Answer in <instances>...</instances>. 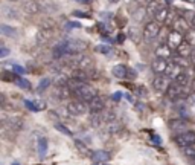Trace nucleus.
<instances>
[{
	"mask_svg": "<svg viewBox=\"0 0 195 165\" xmlns=\"http://www.w3.org/2000/svg\"><path fill=\"white\" fill-rule=\"evenodd\" d=\"M67 66H75V69H92L93 66H95V60L90 57V55H87V54H75V55H70L67 58L63 60Z\"/></svg>",
	"mask_w": 195,
	"mask_h": 165,
	"instance_id": "obj_1",
	"label": "nucleus"
},
{
	"mask_svg": "<svg viewBox=\"0 0 195 165\" xmlns=\"http://www.w3.org/2000/svg\"><path fill=\"white\" fill-rule=\"evenodd\" d=\"M72 93L76 96V99H81L84 103H90L92 99H95L98 96V90L93 86H90V84H85V86H82L81 89L72 92Z\"/></svg>",
	"mask_w": 195,
	"mask_h": 165,
	"instance_id": "obj_2",
	"label": "nucleus"
},
{
	"mask_svg": "<svg viewBox=\"0 0 195 165\" xmlns=\"http://www.w3.org/2000/svg\"><path fill=\"white\" fill-rule=\"evenodd\" d=\"M142 34H143V38H145L146 41L154 40L156 37L160 34V23H157L156 20H151V22H148V23L143 26Z\"/></svg>",
	"mask_w": 195,
	"mask_h": 165,
	"instance_id": "obj_3",
	"label": "nucleus"
},
{
	"mask_svg": "<svg viewBox=\"0 0 195 165\" xmlns=\"http://www.w3.org/2000/svg\"><path fill=\"white\" fill-rule=\"evenodd\" d=\"M89 103H84L81 99H73L67 104V112L70 115H75V116H80V115H84L87 110H89Z\"/></svg>",
	"mask_w": 195,
	"mask_h": 165,
	"instance_id": "obj_4",
	"label": "nucleus"
},
{
	"mask_svg": "<svg viewBox=\"0 0 195 165\" xmlns=\"http://www.w3.org/2000/svg\"><path fill=\"white\" fill-rule=\"evenodd\" d=\"M174 142H175L180 148H183V147L189 145V144H194L195 142V131L184 130V131H182V133H178V135L174 136Z\"/></svg>",
	"mask_w": 195,
	"mask_h": 165,
	"instance_id": "obj_5",
	"label": "nucleus"
},
{
	"mask_svg": "<svg viewBox=\"0 0 195 165\" xmlns=\"http://www.w3.org/2000/svg\"><path fill=\"white\" fill-rule=\"evenodd\" d=\"M3 124V129L9 130V131H20V130L24 127V121L20 116H8Z\"/></svg>",
	"mask_w": 195,
	"mask_h": 165,
	"instance_id": "obj_6",
	"label": "nucleus"
},
{
	"mask_svg": "<svg viewBox=\"0 0 195 165\" xmlns=\"http://www.w3.org/2000/svg\"><path fill=\"white\" fill-rule=\"evenodd\" d=\"M169 84H171V81L166 75H156V78L152 80V87L157 92H166Z\"/></svg>",
	"mask_w": 195,
	"mask_h": 165,
	"instance_id": "obj_7",
	"label": "nucleus"
},
{
	"mask_svg": "<svg viewBox=\"0 0 195 165\" xmlns=\"http://www.w3.org/2000/svg\"><path fill=\"white\" fill-rule=\"evenodd\" d=\"M168 66H169V61H168V60L157 58V57L152 60V63H151V69H152V72H154L156 75H165Z\"/></svg>",
	"mask_w": 195,
	"mask_h": 165,
	"instance_id": "obj_8",
	"label": "nucleus"
},
{
	"mask_svg": "<svg viewBox=\"0 0 195 165\" xmlns=\"http://www.w3.org/2000/svg\"><path fill=\"white\" fill-rule=\"evenodd\" d=\"M171 28H172V31H177L180 34H186L189 31V23H187V20L184 17H174Z\"/></svg>",
	"mask_w": 195,
	"mask_h": 165,
	"instance_id": "obj_9",
	"label": "nucleus"
},
{
	"mask_svg": "<svg viewBox=\"0 0 195 165\" xmlns=\"http://www.w3.org/2000/svg\"><path fill=\"white\" fill-rule=\"evenodd\" d=\"M184 41V35L177 32V31H169L168 32V38H166V43L172 47V49H177L182 43Z\"/></svg>",
	"mask_w": 195,
	"mask_h": 165,
	"instance_id": "obj_10",
	"label": "nucleus"
},
{
	"mask_svg": "<svg viewBox=\"0 0 195 165\" xmlns=\"http://www.w3.org/2000/svg\"><path fill=\"white\" fill-rule=\"evenodd\" d=\"M156 57L157 58H163L168 60L174 57V52H172V47L168 43H160L159 46L156 47Z\"/></svg>",
	"mask_w": 195,
	"mask_h": 165,
	"instance_id": "obj_11",
	"label": "nucleus"
},
{
	"mask_svg": "<svg viewBox=\"0 0 195 165\" xmlns=\"http://www.w3.org/2000/svg\"><path fill=\"white\" fill-rule=\"evenodd\" d=\"M183 86H180V84H177V82L172 81L171 84H169V87H168V90L165 92L166 93V96L169 98V99H172V101H177L178 98H180V95H182V92H183Z\"/></svg>",
	"mask_w": 195,
	"mask_h": 165,
	"instance_id": "obj_12",
	"label": "nucleus"
},
{
	"mask_svg": "<svg viewBox=\"0 0 195 165\" xmlns=\"http://www.w3.org/2000/svg\"><path fill=\"white\" fill-rule=\"evenodd\" d=\"M52 35H54V31L41 28V29L35 34V43H37V45H46L47 41L52 38Z\"/></svg>",
	"mask_w": 195,
	"mask_h": 165,
	"instance_id": "obj_13",
	"label": "nucleus"
},
{
	"mask_svg": "<svg viewBox=\"0 0 195 165\" xmlns=\"http://www.w3.org/2000/svg\"><path fill=\"white\" fill-rule=\"evenodd\" d=\"M22 9H23L26 14H37L40 11V3L38 0H23L22 2Z\"/></svg>",
	"mask_w": 195,
	"mask_h": 165,
	"instance_id": "obj_14",
	"label": "nucleus"
},
{
	"mask_svg": "<svg viewBox=\"0 0 195 165\" xmlns=\"http://www.w3.org/2000/svg\"><path fill=\"white\" fill-rule=\"evenodd\" d=\"M2 15H3L5 19H9V20H18V19H20L18 11H17L12 5H3V6H2Z\"/></svg>",
	"mask_w": 195,
	"mask_h": 165,
	"instance_id": "obj_15",
	"label": "nucleus"
},
{
	"mask_svg": "<svg viewBox=\"0 0 195 165\" xmlns=\"http://www.w3.org/2000/svg\"><path fill=\"white\" fill-rule=\"evenodd\" d=\"M89 107H90V110H92L93 113H101V112H104V109H105V99H104L102 96H96L95 99H92L89 103Z\"/></svg>",
	"mask_w": 195,
	"mask_h": 165,
	"instance_id": "obj_16",
	"label": "nucleus"
},
{
	"mask_svg": "<svg viewBox=\"0 0 195 165\" xmlns=\"http://www.w3.org/2000/svg\"><path fill=\"white\" fill-rule=\"evenodd\" d=\"M175 51H177V55H180V57H183V58H191V55H192V52H194V47L191 46L187 41H183Z\"/></svg>",
	"mask_w": 195,
	"mask_h": 165,
	"instance_id": "obj_17",
	"label": "nucleus"
},
{
	"mask_svg": "<svg viewBox=\"0 0 195 165\" xmlns=\"http://www.w3.org/2000/svg\"><path fill=\"white\" fill-rule=\"evenodd\" d=\"M182 72H184V69H182L180 66H177L175 63L169 61V66H168V69H166V73H165V75H166L169 80H172V81H174V80H175V78H177V77H178Z\"/></svg>",
	"mask_w": 195,
	"mask_h": 165,
	"instance_id": "obj_18",
	"label": "nucleus"
},
{
	"mask_svg": "<svg viewBox=\"0 0 195 165\" xmlns=\"http://www.w3.org/2000/svg\"><path fill=\"white\" fill-rule=\"evenodd\" d=\"M24 106L28 107L31 112H40L46 109V103L43 101H31V99H24Z\"/></svg>",
	"mask_w": 195,
	"mask_h": 165,
	"instance_id": "obj_19",
	"label": "nucleus"
},
{
	"mask_svg": "<svg viewBox=\"0 0 195 165\" xmlns=\"http://www.w3.org/2000/svg\"><path fill=\"white\" fill-rule=\"evenodd\" d=\"M113 75L116 78H119V80H125L128 77V66H125V64H116L113 67Z\"/></svg>",
	"mask_w": 195,
	"mask_h": 165,
	"instance_id": "obj_20",
	"label": "nucleus"
},
{
	"mask_svg": "<svg viewBox=\"0 0 195 165\" xmlns=\"http://www.w3.org/2000/svg\"><path fill=\"white\" fill-rule=\"evenodd\" d=\"M92 159L98 164L99 162H107L110 159V153L105 152V150H95V152H92Z\"/></svg>",
	"mask_w": 195,
	"mask_h": 165,
	"instance_id": "obj_21",
	"label": "nucleus"
},
{
	"mask_svg": "<svg viewBox=\"0 0 195 165\" xmlns=\"http://www.w3.org/2000/svg\"><path fill=\"white\" fill-rule=\"evenodd\" d=\"M171 17V12H169V8H166V6H163L160 11L157 12L156 15H154V20L157 22V23H165V22H168V19Z\"/></svg>",
	"mask_w": 195,
	"mask_h": 165,
	"instance_id": "obj_22",
	"label": "nucleus"
},
{
	"mask_svg": "<svg viewBox=\"0 0 195 165\" xmlns=\"http://www.w3.org/2000/svg\"><path fill=\"white\" fill-rule=\"evenodd\" d=\"M162 8H163V6H162L160 0H151V2H148V5H146V12H148V15H152V17H154Z\"/></svg>",
	"mask_w": 195,
	"mask_h": 165,
	"instance_id": "obj_23",
	"label": "nucleus"
},
{
	"mask_svg": "<svg viewBox=\"0 0 195 165\" xmlns=\"http://www.w3.org/2000/svg\"><path fill=\"white\" fill-rule=\"evenodd\" d=\"M70 78H75V80H80V81H84V82H87L90 80L85 69H73L72 73H70Z\"/></svg>",
	"mask_w": 195,
	"mask_h": 165,
	"instance_id": "obj_24",
	"label": "nucleus"
},
{
	"mask_svg": "<svg viewBox=\"0 0 195 165\" xmlns=\"http://www.w3.org/2000/svg\"><path fill=\"white\" fill-rule=\"evenodd\" d=\"M37 152H38V156L40 157H44L47 153V139L46 138H40L38 142H37Z\"/></svg>",
	"mask_w": 195,
	"mask_h": 165,
	"instance_id": "obj_25",
	"label": "nucleus"
},
{
	"mask_svg": "<svg viewBox=\"0 0 195 165\" xmlns=\"http://www.w3.org/2000/svg\"><path fill=\"white\" fill-rule=\"evenodd\" d=\"M69 80H70V77H67L64 72H59L57 77H55L54 82H55L57 87H63V86H67V84H69Z\"/></svg>",
	"mask_w": 195,
	"mask_h": 165,
	"instance_id": "obj_26",
	"label": "nucleus"
},
{
	"mask_svg": "<svg viewBox=\"0 0 195 165\" xmlns=\"http://www.w3.org/2000/svg\"><path fill=\"white\" fill-rule=\"evenodd\" d=\"M186 125H187V122H186L183 118L171 119V121H169V129H172V130H183ZM183 131H184V130H183Z\"/></svg>",
	"mask_w": 195,
	"mask_h": 165,
	"instance_id": "obj_27",
	"label": "nucleus"
},
{
	"mask_svg": "<svg viewBox=\"0 0 195 165\" xmlns=\"http://www.w3.org/2000/svg\"><path fill=\"white\" fill-rule=\"evenodd\" d=\"M58 99H67L70 95H72V90H70L67 86H63V87H57V92H55Z\"/></svg>",
	"mask_w": 195,
	"mask_h": 165,
	"instance_id": "obj_28",
	"label": "nucleus"
},
{
	"mask_svg": "<svg viewBox=\"0 0 195 165\" xmlns=\"http://www.w3.org/2000/svg\"><path fill=\"white\" fill-rule=\"evenodd\" d=\"M95 51L99 52V54H104L105 57H113V55H115V49H113L111 46H105V45H99V46H96Z\"/></svg>",
	"mask_w": 195,
	"mask_h": 165,
	"instance_id": "obj_29",
	"label": "nucleus"
},
{
	"mask_svg": "<svg viewBox=\"0 0 195 165\" xmlns=\"http://www.w3.org/2000/svg\"><path fill=\"white\" fill-rule=\"evenodd\" d=\"M73 144H75V147L78 148V152H80L81 154H85V156H92V153H90V150H89V147L85 145V142L80 141V139H73Z\"/></svg>",
	"mask_w": 195,
	"mask_h": 165,
	"instance_id": "obj_30",
	"label": "nucleus"
},
{
	"mask_svg": "<svg viewBox=\"0 0 195 165\" xmlns=\"http://www.w3.org/2000/svg\"><path fill=\"white\" fill-rule=\"evenodd\" d=\"M189 78H191V77L187 75V72L184 71V72H182V73H180V75H178V77H177L175 80H174V82H177V84H180V86L186 87V86H187L189 82L192 81V80H189Z\"/></svg>",
	"mask_w": 195,
	"mask_h": 165,
	"instance_id": "obj_31",
	"label": "nucleus"
},
{
	"mask_svg": "<svg viewBox=\"0 0 195 165\" xmlns=\"http://www.w3.org/2000/svg\"><path fill=\"white\" fill-rule=\"evenodd\" d=\"M171 61H172V63H175L177 66H180V67H182V69H184V71L189 67V63H187V60L183 58V57H180V55H177V54H175V55H174V57L171 58Z\"/></svg>",
	"mask_w": 195,
	"mask_h": 165,
	"instance_id": "obj_32",
	"label": "nucleus"
},
{
	"mask_svg": "<svg viewBox=\"0 0 195 165\" xmlns=\"http://www.w3.org/2000/svg\"><path fill=\"white\" fill-rule=\"evenodd\" d=\"M90 122H92V125L95 129H99L101 125H102L104 122V118L101 113H93L92 112V116H90Z\"/></svg>",
	"mask_w": 195,
	"mask_h": 165,
	"instance_id": "obj_33",
	"label": "nucleus"
},
{
	"mask_svg": "<svg viewBox=\"0 0 195 165\" xmlns=\"http://www.w3.org/2000/svg\"><path fill=\"white\" fill-rule=\"evenodd\" d=\"M50 84H52V78H50V77L41 78V81L38 82V86H37V92H44Z\"/></svg>",
	"mask_w": 195,
	"mask_h": 165,
	"instance_id": "obj_34",
	"label": "nucleus"
},
{
	"mask_svg": "<svg viewBox=\"0 0 195 165\" xmlns=\"http://www.w3.org/2000/svg\"><path fill=\"white\" fill-rule=\"evenodd\" d=\"M0 32H2L3 35H8V37H15L17 35V31H15L14 28H11V26L5 24V23L0 24Z\"/></svg>",
	"mask_w": 195,
	"mask_h": 165,
	"instance_id": "obj_35",
	"label": "nucleus"
},
{
	"mask_svg": "<svg viewBox=\"0 0 195 165\" xmlns=\"http://www.w3.org/2000/svg\"><path fill=\"white\" fill-rule=\"evenodd\" d=\"M146 14H148V12H146V8H139V9H136L134 14H133V20L139 23V22H142V20L146 17Z\"/></svg>",
	"mask_w": 195,
	"mask_h": 165,
	"instance_id": "obj_36",
	"label": "nucleus"
},
{
	"mask_svg": "<svg viewBox=\"0 0 195 165\" xmlns=\"http://www.w3.org/2000/svg\"><path fill=\"white\" fill-rule=\"evenodd\" d=\"M121 130H122V124H121V122H117V121L107 124V131H108L110 135H115V133L121 131Z\"/></svg>",
	"mask_w": 195,
	"mask_h": 165,
	"instance_id": "obj_37",
	"label": "nucleus"
},
{
	"mask_svg": "<svg viewBox=\"0 0 195 165\" xmlns=\"http://www.w3.org/2000/svg\"><path fill=\"white\" fill-rule=\"evenodd\" d=\"M182 153H183L184 156H187V157H192V159H194L195 157V142L183 147V148H182Z\"/></svg>",
	"mask_w": 195,
	"mask_h": 165,
	"instance_id": "obj_38",
	"label": "nucleus"
},
{
	"mask_svg": "<svg viewBox=\"0 0 195 165\" xmlns=\"http://www.w3.org/2000/svg\"><path fill=\"white\" fill-rule=\"evenodd\" d=\"M15 84H17V86H18V87H22V89H26V90H29V89H31V87H32V86H31V82L28 81V80H26V78H22V77H18V75H17V78H15Z\"/></svg>",
	"mask_w": 195,
	"mask_h": 165,
	"instance_id": "obj_39",
	"label": "nucleus"
},
{
	"mask_svg": "<svg viewBox=\"0 0 195 165\" xmlns=\"http://www.w3.org/2000/svg\"><path fill=\"white\" fill-rule=\"evenodd\" d=\"M102 118H104V122L110 124V122H115L116 121V113L113 110H105L102 113Z\"/></svg>",
	"mask_w": 195,
	"mask_h": 165,
	"instance_id": "obj_40",
	"label": "nucleus"
},
{
	"mask_svg": "<svg viewBox=\"0 0 195 165\" xmlns=\"http://www.w3.org/2000/svg\"><path fill=\"white\" fill-rule=\"evenodd\" d=\"M184 41H187L192 47H195V29H189L184 34Z\"/></svg>",
	"mask_w": 195,
	"mask_h": 165,
	"instance_id": "obj_41",
	"label": "nucleus"
},
{
	"mask_svg": "<svg viewBox=\"0 0 195 165\" xmlns=\"http://www.w3.org/2000/svg\"><path fill=\"white\" fill-rule=\"evenodd\" d=\"M55 129H57L58 131H61L63 135H66V136H72V131H70L64 124H61V122H57V124H55Z\"/></svg>",
	"mask_w": 195,
	"mask_h": 165,
	"instance_id": "obj_42",
	"label": "nucleus"
},
{
	"mask_svg": "<svg viewBox=\"0 0 195 165\" xmlns=\"http://www.w3.org/2000/svg\"><path fill=\"white\" fill-rule=\"evenodd\" d=\"M15 78H17V75H14L12 72H3V80L5 81H15Z\"/></svg>",
	"mask_w": 195,
	"mask_h": 165,
	"instance_id": "obj_43",
	"label": "nucleus"
},
{
	"mask_svg": "<svg viewBox=\"0 0 195 165\" xmlns=\"http://www.w3.org/2000/svg\"><path fill=\"white\" fill-rule=\"evenodd\" d=\"M73 28H81V23H78V22H67V23L64 24L66 31H72Z\"/></svg>",
	"mask_w": 195,
	"mask_h": 165,
	"instance_id": "obj_44",
	"label": "nucleus"
},
{
	"mask_svg": "<svg viewBox=\"0 0 195 165\" xmlns=\"http://www.w3.org/2000/svg\"><path fill=\"white\" fill-rule=\"evenodd\" d=\"M87 73H89V78L90 80H98L99 78V72L98 71H95V69H87Z\"/></svg>",
	"mask_w": 195,
	"mask_h": 165,
	"instance_id": "obj_45",
	"label": "nucleus"
},
{
	"mask_svg": "<svg viewBox=\"0 0 195 165\" xmlns=\"http://www.w3.org/2000/svg\"><path fill=\"white\" fill-rule=\"evenodd\" d=\"M12 71L15 72V73H18V75H23V73H24V67L18 66V64H15V66H12Z\"/></svg>",
	"mask_w": 195,
	"mask_h": 165,
	"instance_id": "obj_46",
	"label": "nucleus"
},
{
	"mask_svg": "<svg viewBox=\"0 0 195 165\" xmlns=\"http://www.w3.org/2000/svg\"><path fill=\"white\" fill-rule=\"evenodd\" d=\"M136 75H137V72L134 71V69H130V67H128V77H126V80H134Z\"/></svg>",
	"mask_w": 195,
	"mask_h": 165,
	"instance_id": "obj_47",
	"label": "nucleus"
},
{
	"mask_svg": "<svg viewBox=\"0 0 195 165\" xmlns=\"http://www.w3.org/2000/svg\"><path fill=\"white\" fill-rule=\"evenodd\" d=\"M136 93H137V95H140V96H146V95H148V92L145 90V87L139 86V87H137V90H136Z\"/></svg>",
	"mask_w": 195,
	"mask_h": 165,
	"instance_id": "obj_48",
	"label": "nucleus"
},
{
	"mask_svg": "<svg viewBox=\"0 0 195 165\" xmlns=\"http://www.w3.org/2000/svg\"><path fill=\"white\" fill-rule=\"evenodd\" d=\"M151 141L154 142V144H159V145H160V144H162V138L159 136V135H151Z\"/></svg>",
	"mask_w": 195,
	"mask_h": 165,
	"instance_id": "obj_49",
	"label": "nucleus"
},
{
	"mask_svg": "<svg viewBox=\"0 0 195 165\" xmlns=\"http://www.w3.org/2000/svg\"><path fill=\"white\" fill-rule=\"evenodd\" d=\"M8 54H9V51H8L5 46H2V49H0V57H2V58H5Z\"/></svg>",
	"mask_w": 195,
	"mask_h": 165,
	"instance_id": "obj_50",
	"label": "nucleus"
},
{
	"mask_svg": "<svg viewBox=\"0 0 195 165\" xmlns=\"http://www.w3.org/2000/svg\"><path fill=\"white\" fill-rule=\"evenodd\" d=\"M122 98V93H115V95H111V99H115V101H119Z\"/></svg>",
	"mask_w": 195,
	"mask_h": 165,
	"instance_id": "obj_51",
	"label": "nucleus"
},
{
	"mask_svg": "<svg viewBox=\"0 0 195 165\" xmlns=\"http://www.w3.org/2000/svg\"><path fill=\"white\" fill-rule=\"evenodd\" d=\"M191 92H192V93H195V78L192 80V81H191Z\"/></svg>",
	"mask_w": 195,
	"mask_h": 165,
	"instance_id": "obj_52",
	"label": "nucleus"
},
{
	"mask_svg": "<svg viewBox=\"0 0 195 165\" xmlns=\"http://www.w3.org/2000/svg\"><path fill=\"white\" fill-rule=\"evenodd\" d=\"M191 61H192V64H194V67H195V49H194V52H192V55H191Z\"/></svg>",
	"mask_w": 195,
	"mask_h": 165,
	"instance_id": "obj_53",
	"label": "nucleus"
},
{
	"mask_svg": "<svg viewBox=\"0 0 195 165\" xmlns=\"http://www.w3.org/2000/svg\"><path fill=\"white\" fill-rule=\"evenodd\" d=\"M189 23H191V26H192V29H195V14H194V17H192V20H191Z\"/></svg>",
	"mask_w": 195,
	"mask_h": 165,
	"instance_id": "obj_54",
	"label": "nucleus"
},
{
	"mask_svg": "<svg viewBox=\"0 0 195 165\" xmlns=\"http://www.w3.org/2000/svg\"><path fill=\"white\" fill-rule=\"evenodd\" d=\"M124 38H125L124 35H119V37H117V43H122V41H124Z\"/></svg>",
	"mask_w": 195,
	"mask_h": 165,
	"instance_id": "obj_55",
	"label": "nucleus"
},
{
	"mask_svg": "<svg viewBox=\"0 0 195 165\" xmlns=\"http://www.w3.org/2000/svg\"><path fill=\"white\" fill-rule=\"evenodd\" d=\"M78 2H81V3H90L92 0H78Z\"/></svg>",
	"mask_w": 195,
	"mask_h": 165,
	"instance_id": "obj_56",
	"label": "nucleus"
},
{
	"mask_svg": "<svg viewBox=\"0 0 195 165\" xmlns=\"http://www.w3.org/2000/svg\"><path fill=\"white\" fill-rule=\"evenodd\" d=\"M108 2H110V3H119L121 0H108Z\"/></svg>",
	"mask_w": 195,
	"mask_h": 165,
	"instance_id": "obj_57",
	"label": "nucleus"
},
{
	"mask_svg": "<svg viewBox=\"0 0 195 165\" xmlns=\"http://www.w3.org/2000/svg\"><path fill=\"white\" fill-rule=\"evenodd\" d=\"M166 2V5H172V0H165Z\"/></svg>",
	"mask_w": 195,
	"mask_h": 165,
	"instance_id": "obj_58",
	"label": "nucleus"
},
{
	"mask_svg": "<svg viewBox=\"0 0 195 165\" xmlns=\"http://www.w3.org/2000/svg\"><path fill=\"white\" fill-rule=\"evenodd\" d=\"M192 165H195V157H194V159H192Z\"/></svg>",
	"mask_w": 195,
	"mask_h": 165,
	"instance_id": "obj_59",
	"label": "nucleus"
},
{
	"mask_svg": "<svg viewBox=\"0 0 195 165\" xmlns=\"http://www.w3.org/2000/svg\"><path fill=\"white\" fill-rule=\"evenodd\" d=\"M14 165H20V164H14Z\"/></svg>",
	"mask_w": 195,
	"mask_h": 165,
	"instance_id": "obj_60",
	"label": "nucleus"
},
{
	"mask_svg": "<svg viewBox=\"0 0 195 165\" xmlns=\"http://www.w3.org/2000/svg\"><path fill=\"white\" fill-rule=\"evenodd\" d=\"M11 2H14V0H11Z\"/></svg>",
	"mask_w": 195,
	"mask_h": 165,
	"instance_id": "obj_61",
	"label": "nucleus"
},
{
	"mask_svg": "<svg viewBox=\"0 0 195 165\" xmlns=\"http://www.w3.org/2000/svg\"><path fill=\"white\" fill-rule=\"evenodd\" d=\"M93 165H96V164H93Z\"/></svg>",
	"mask_w": 195,
	"mask_h": 165,
	"instance_id": "obj_62",
	"label": "nucleus"
}]
</instances>
